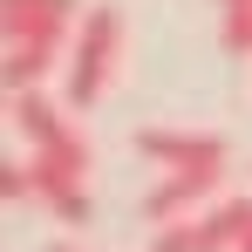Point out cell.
<instances>
[{
    "instance_id": "cell-1",
    "label": "cell",
    "mask_w": 252,
    "mask_h": 252,
    "mask_svg": "<svg viewBox=\"0 0 252 252\" xmlns=\"http://www.w3.org/2000/svg\"><path fill=\"white\" fill-rule=\"evenodd\" d=\"M116 55H123V14L116 7H89L75 41H68V68H62V102L68 109H95L102 89L116 75Z\"/></svg>"
},
{
    "instance_id": "cell-2",
    "label": "cell",
    "mask_w": 252,
    "mask_h": 252,
    "mask_svg": "<svg viewBox=\"0 0 252 252\" xmlns=\"http://www.w3.org/2000/svg\"><path fill=\"white\" fill-rule=\"evenodd\" d=\"M89 164H95V150H89L82 129H68L62 143L34 150V164H28L34 198H41L55 218H68V225H82V218H89Z\"/></svg>"
},
{
    "instance_id": "cell-3",
    "label": "cell",
    "mask_w": 252,
    "mask_h": 252,
    "mask_svg": "<svg viewBox=\"0 0 252 252\" xmlns=\"http://www.w3.org/2000/svg\"><path fill=\"white\" fill-rule=\"evenodd\" d=\"M75 0H0V34L7 48H62L75 34Z\"/></svg>"
},
{
    "instance_id": "cell-4",
    "label": "cell",
    "mask_w": 252,
    "mask_h": 252,
    "mask_svg": "<svg viewBox=\"0 0 252 252\" xmlns=\"http://www.w3.org/2000/svg\"><path fill=\"white\" fill-rule=\"evenodd\" d=\"M218 177H225V170H170V177H157V184L143 191V218H150L157 232L205 218V198L218 191Z\"/></svg>"
},
{
    "instance_id": "cell-5",
    "label": "cell",
    "mask_w": 252,
    "mask_h": 252,
    "mask_svg": "<svg viewBox=\"0 0 252 252\" xmlns=\"http://www.w3.org/2000/svg\"><path fill=\"white\" fill-rule=\"evenodd\" d=\"M136 150L164 170H225V136L211 129H136Z\"/></svg>"
},
{
    "instance_id": "cell-6",
    "label": "cell",
    "mask_w": 252,
    "mask_h": 252,
    "mask_svg": "<svg viewBox=\"0 0 252 252\" xmlns=\"http://www.w3.org/2000/svg\"><path fill=\"white\" fill-rule=\"evenodd\" d=\"M7 123L21 129V136H28L34 150H48V143H62V136L75 129V123H68V109H62V102H55L48 89H21V95L7 102Z\"/></svg>"
},
{
    "instance_id": "cell-7",
    "label": "cell",
    "mask_w": 252,
    "mask_h": 252,
    "mask_svg": "<svg viewBox=\"0 0 252 252\" xmlns=\"http://www.w3.org/2000/svg\"><path fill=\"white\" fill-rule=\"evenodd\" d=\"M246 225H252V205L246 198H225V205H211L205 218H191V252H232L246 239Z\"/></svg>"
},
{
    "instance_id": "cell-8",
    "label": "cell",
    "mask_w": 252,
    "mask_h": 252,
    "mask_svg": "<svg viewBox=\"0 0 252 252\" xmlns=\"http://www.w3.org/2000/svg\"><path fill=\"white\" fill-rule=\"evenodd\" d=\"M48 68H68V62H62V48H7V62H0V75H7L14 95H21V89H41Z\"/></svg>"
},
{
    "instance_id": "cell-9",
    "label": "cell",
    "mask_w": 252,
    "mask_h": 252,
    "mask_svg": "<svg viewBox=\"0 0 252 252\" xmlns=\"http://www.w3.org/2000/svg\"><path fill=\"white\" fill-rule=\"evenodd\" d=\"M218 41H225V55H252V7H232L218 21Z\"/></svg>"
},
{
    "instance_id": "cell-10",
    "label": "cell",
    "mask_w": 252,
    "mask_h": 252,
    "mask_svg": "<svg viewBox=\"0 0 252 252\" xmlns=\"http://www.w3.org/2000/svg\"><path fill=\"white\" fill-rule=\"evenodd\" d=\"M0 198L14 205V198H34V177H28V164H0Z\"/></svg>"
},
{
    "instance_id": "cell-11",
    "label": "cell",
    "mask_w": 252,
    "mask_h": 252,
    "mask_svg": "<svg viewBox=\"0 0 252 252\" xmlns=\"http://www.w3.org/2000/svg\"><path fill=\"white\" fill-rule=\"evenodd\" d=\"M143 252H191V225H164V232H157Z\"/></svg>"
},
{
    "instance_id": "cell-12",
    "label": "cell",
    "mask_w": 252,
    "mask_h": 252,
    "mask_svg": "<svg viewBox=\"0 0 252 252\" xmlns=\"http://www.w3.org/2000/svg\"><path fill=\"white\" fill-rule=\"evenodd\" d=\"M232 252H252V225H246V239H239V246H232Z\"/></svg>"
},
{
    "instance_id": "cell-13",
    "label": "cell",
    "mask_w": 252,
    "mask_h": 252,
    "mask_svg": "<svg viewBox=\"0 0 252 252\" xmlns=\"http://www.w3.org/2000/svg\"><path fill=\"white\" fill-rule=\"evenodd\" d=\"M218 7H225V14H232V7H252V0H218Z\"/></svg>"
},
{
    "instance_id": "cell-14",
    "label": "cell",
    "mask_w": 252,
    "mask_h": 252,
    "mask_svg": "<svg viewBox=\"0 0 252 252\" xmlns=\"http://www.w3.org/2000/svg\"><path fill=\"white\" fill-rule=\"evenodd\" d=\"M48 252H82V246H48Z\"/></svg>"
}]
</instances>
